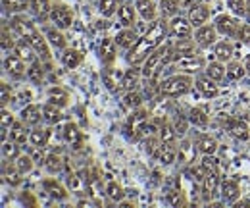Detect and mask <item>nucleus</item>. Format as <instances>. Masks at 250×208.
Instances as JSON below:
<instances>
[{"label": "nucleus", "instance_id": "obj_49", "mask_svg": "<svg viewBox=\"0 0 250 208\" xmlns=\"http://www.w3.org/2000/svg\"><path fill=\"white\" fill-rule=\"evenodd\" d=\"M2 156H4V160H16L20 156V145L16 141H12V139H10V143L4 141V145H2Z\"/></svg>", "mask_w": 250, "mask_h": 208}, {"label": "nucleus", "instance_id": "obj_42", "mask_svg": "<svg viewBox=\"0 0 250 208\" xmlns=\"http://www.w3.org/2000/svg\"><path fill=\"white\" fill-rule=\"evenodd\" d=\"M62 166H63V158L58 154V152L48 154L46 160H44V168H46L50 174H58V172L62 170Z\"/></svg>", "mask_w": 250, "mask_h": 208}, {"label": "nucleus", "instance_id": "obj_4", "mask_svg": "<svg viewBox=\"0 0 250 208\" xmlns=\"http://www.w3.org/2000/svg\"><path fill=\"white\" fill-rule=\"evenodd\" d=\"M192 85L194 81L190 75H171L160 83V94L167 98H177V96L187 94Z\"/></svg>", "mask_w": 250, "mask_h": 208}, {"label": "nucleus", "instance_id": "obj_51", "mask_svg": "<svg viewBox=\"0 0 250 208\" xmlns=\"http://www.w3.org/2000/svg\"><path fill=\"white\" fill-rule=\"evenodd\" d=\"M124 100H125V106H127V108H133V110L143 104V96H141L137 91H127Z\"/></svg>", "mask_w": 250, "mask_h": 208}, {"label": "nucleus", "instance_id": "obj_29", "mask_svg": "<svg viewBox=\"0 0 250 208\" xmlns=\"http://www.w3.org/2000/svg\"><path fill=\"white\" fill-rule=\"evenodd\" d=\"M12 52H14L16 56H20L21 60H25V62H33V60H35V54H37V52H35V48L29 45V41H27V39L18 41Z\"/></svg>", "mask_w": 250, "mask_h": 208}, {"label": "nucleus", "instance_id": "obj_25", "mask_svg": "<svg viewBox=\"0 0 250 208\" xmlns=\"http://www.w3.org/2000/svg\"><path fill=\"white\" fill-rule=\"evenodd\" d=\"M63 118L62 108L52 104V102H46L42 104V121H46L48 125H54V123H60Z\"/></svg>", "mask_w": 250, "mask_h": 208}, {"label": "nucleus", "instance_id": "obj_37", "mask_svg": "<svg viewBox=\"0 0 250 208\" xmlns=\"http://www.w3.org/2000/svg\"><path fill=\"white\" fill-rule=\"evenodd\" d=\"M158 135H160L162 143H175V139H177V129H175L173 123L164 121V123L160 125V129H158Z\"/></svg>", "mask_w": 250, "mask_h": 208}, {"label": "nucleus", "instance_id": "obj_20", "mask_svg": "<svg viewBox=\"0 0 250 208\" xmlns=\"http://www.w3.org/2000/svg\"><path fill=\"white\" fill-rule=\"evenodd\" d=\"M194 145L200 154H216V150H218V141L208 133H198Z\"/></svg>", "mask_w": 250, "mask_h": 208}, {"label": "nucleus", "instance_id": "obj_28", "mask_svg": "<svg viewBox=\"0 0 250 208\" xmlns=\"http://www.w3.org/2000/svg\"><path fill=\"white\" fill-rule=\"evenodd\" d=\"M175 62H177V66H179L181 69H185L187 73H196V71H200L202 66H204L202 58L196 56V54H190V56H185V58H179V60H175Z\"/></svg>", "mask_w": 250, "mask_h": 208}, {"label": "nucleus", "instance_id": "obj_21", "mask_svg": "<svg viewBox=\"0 0 250 208\" xmlns=\"http://www.w3.org/2000/svg\"><path fill=\"white\" fill-rule=\"evenodd\" d=\"M41 119H42V106H39V104H27L21 110V121L25 125L35 127V125L41 123Z\"/></svg>", "mask_w": 250, "mask_h": 208}, {"label": "nucleus", "instance_id": "obj_2", "mask_svg": "<svg viewBox=\"0 0 250 208\" xmlns=\"http://www.w3.org/2000/svg\"><path fill=\"white\" fill-rule=\"evenodd\" d=\"M10 27L12 31H16L21 39H27L29 45L35 48L37 56L42 60V62H50V48H48V39L46 35H41V31L33 25L29 20H25L23 16L16 14L12 16L10 20Z\"/></svg>", "mask_w": 250, "mask_h": 208}, {"label": "nucleus", "instance_id": "obj_53", "mask_svg": "<svg viewBox=\"0 0 250 208\" xmlns=\"http://www.w3.org/2000/svg\"><path fill=\"white\" fill-rule=\"evenodd\" d=\"M194 147L190 141H183L181 147H179V160H185V162H192V154H194Z\"/></svg>", "mask_w": 250, "mask_h": 208}, {"label": "nucleus", "instance_id": "obj_5", "mask_svg": "<svg viewBox=\"0 0 250 208\" xmlns=\"http://www.w3.org/2000/svg\"><path fill=\"white\" fill-rule=\"evenodd\" d=\"M214 25H216L219 35L229 37V39L239 37V31L243 27V23L235 16H229V14H219L218 18H216V22H214Z\"/></svg>", "mask_w": 250, "mask_h": 208}, {"label": "nucleus", "instance_id": "obj_45", "mask_svg": "<svg viewBox=\"0 0 250 208\" xmlns=\"http://www.w3.org/2000/svg\"><path fill=\"white\" fill-rule=\"evenodd\" d=\"M188 121H190L192 125H196V127H206V125H208V116H206V112L200 110V108H190V110H188Z\"/></svg>", "mask_w": 250, "mask_h": 208}, {"label": "nucleus", "instance_id": "obj_58", "mask_svg": "<svg viewBox=\"0 0 250 208\" xmlns=\"http://www.w3.org/2000/svg\"><path fill=\"white\" fill-rule=\"evenodd\" d=\"M237 39H241L243 43H250V23H243V27L239 31V37Z\"/></svg>", "mask_w": 250, "mask_h": 208}, {"label": "nucleus", "instance_id": "obj_31", "mask_svg": "<svg viewBox=\"0 0 250 208\" xmlns=\"http://www.w3.org/2000/svg\"><path fill=\"white\" fill-rule=\"evenodd\" d=\"M2 8L6 14H21L25 12L27 8H31V0H2Z\"/></svg>", "mask_w": 250, "mask_h": 208}, {"label": "nucleus", "instance_id": "obj_26", "mask_svg": "<svg viewBox=\"0 0 250 208\" xmlns=\"http://www.w3.org/2000/svg\"><path fill=\"white\" fill-rule=\"evenodd\" d=\"M137 39H139V37H137V33H135L133 27H124V29L114 37L116 45H118V46H122V48H125V50H129V48L137 43Z\"/></svg>", "mask_w": 250, "mask_h": 208}, {"label": "nucleus", "instance_id": "obj_11", "mask_svg": "<svg viewBox=\"0 0 250 208\" xmlns=\"http://www.w3.org/2000/svg\"><path fill=\"white\" fill-rule=\"evenodd\" d=\"M187 18H188V22L192 23V27L206 25V23H208V20H210V8H208L206 4L196 2V4H192V6L188 8Z\"/></svg>", "mask_w": 250, "mask_h": 208}, {"label": "nucleus", "instance_id": "obj_46", "mask_svg": "<svg viewBox=\"0 0 250 208\" xmlns=\"http://www.w3.org/2000/svg\"><path fill=\"white\" fill-rule=\"evenodd\" d=\"M245 71H247V66H243L241 62H231L227 66V79L229 81H237V79H241L245 75Z\"/></svg>", "mask_w": 250, "mask_h": 208}, {"label": "nucleus", "instance_id": "obj_8", "mask_svg": "<svg viewBox=\"0 0 250 208\" xmlns=\"http://www.w3.org/2000/svg\"><path fill=\"white\" fill-rule=\"evenodd\" d=\"M4 71L12 77V79H23L27 75V68H25V60H21L16 54H10L4 58Z\"/></svg>", "mask_w": 250, "mask_h": 208}, {"label": "nucleus", "instance_id": "obj_44", "mask_svg": "<svg viewBox=\"0 0 250 208\" xmlns=\"http://www.w3.org/2000/svg\"><path fill=\"white\" fill-rule=\"evenodd\" d=\"M227 8H229L231 14L237 16V18H247V14H249V4H247V0H227Z\"/></svg>", "mask_w": 250, "mask_h": 208}, {"label": "nucleus", "instance_id": "obj_56", "mask_svg": "<svg viewBox=\"0 0 250 208\" xmlns=\"http://www.w3.org/2000/svg\"><path fill=\"white\" fill-rule=\"evenodd\" d=\"M167 201H169L171 207H185V205H187V201L183 199V193H181V191H171V193L167 195Z\"/></svg>", "mask_w": 250, "mask_h": 208}, {"label": "nucleus", "instance_id": "obj_14", "mask_svg": "<svg viewBox=\"0 0 250 208\" xmlns=\"http://www.w3.org/2000/svg\"><path fill=\"white\" fill-rule=\"evenodd\" d=\"M21 172H20V168L16 166V162H12V160H4V164H2V178L4 181L10 185V187H20L21 185Z\"/></svg>", "mask_w": 250, "mask_h": 208}, {"label": "nucleus", "instance_id": "obj_57", "mask_svg": "<svg viewBox=\"0 0 250 208\" xmlns=\"http://www.w3.org/2000/svg\"><path fill=\"white\" fill-rule=\"evenodd\" d=\"M0 91H2V94H0V104H2V108H6V104L12 100V87L6 85V83H0Z\"/></svg>", "mask_w": 250, "mask_h": 208}, {"label": "nucleus", "instance_id": "obj_19", "mask_svg": "<svg viewBox=\"0 0 250 208\" xmlns=\"http://www.w3.org/2000/svg\"><path fill=\"white\" fill-rule=\"evenodd\" d=\"M116 46H118V45H116L114 39H104V41H102V45H100V48H98V56H100V62H102L104 66H112V64H114L116 52H118Z\"/></svg>", "mask_w": 250, "mask_h": 208}, {"label": "nucleus", "instance_id": "obj_13", "mask_svg": "<svg viewBox=\"0 0 250 208\" xmlns=\"http://www.w3.org/2000/svg\"><path fill=\"white\" fill-rule=\"evenodd\" d=\"M62 139L73 149H81V145H83V133L79 131V127L73 121H67L62 127Z\"/></svg>", "mask_w": 250, "mask_h": 208}, {"label": "nucleus", "instance_id": "obj_52", "mask_svg": "<svg viewBox=\"0 0 250 208\" xmlns=\"http://www.w3.org/2000/svg\"><path fill=\"white\" fill-rule=\"evenodd\" d=\"M16 43H18V41H14L12 33H10L8 27L4 25V27H2V52H10V50H14Z\"/></svg>", "mask_w": 250, "mask_h": 208}, {"label": "nucleus", "instance_id": "obj_30", "mask_svg": "<svg viewBox=\"0 0 250 208\" xmlns=\"http://www.w3.org/2000/svg\"><path fill=\"white\" fill-rule=\"evenodd\" d=\"M141 75H143V69H139V68H135V66L129 68L124 73V77H122V87H124L125 91H133L139 85Z\"/></svg>", "mask_w": 250, "mask_h": 208}, {"label": "nucleus", "instance_id": "obj_3", "mask_svg": "<svg viewBox=\"0 0 250 208\" xmlns=\"http://www.w3.org/2000/svg\"><path fill=\"white\" fill-rule=\"evenodd\" d=\"M173 60V46L166 45V46H158L156 50L143 62V75L146 79H154L158 75V71L169 62Z\"/></svg>", "mask_w": 250, "mask_h": 208}, {"label": "nucleus", "instance_id": "obj_43", "mask_svg": "<svg viewBox=\"0 0 250 208\" xmlns=\"http://www.w3.org/2000/svg\"><path fill=\"white\" fill-rule=\"evenodd\" d=\"M179 8H181V2H179V0H162V2H160V12H162V16H166V18L177 16Z\"/></svg>", "mask_w": 250, "mask_h": 208}, {"label": "nucleus", "instance_id": "obj_62", "mask_svg": "<svg viewBox=\"0 0 250 208\" xmlns=\"http://www.w3.org/2000/svg\"><path fill=\"white\" fill-rule=\"evenodd\" d=\"M247 4H249V14H247V16H249V20H250V0H247ZM250 23V22H249Z\"/></svg>", "mask_w": 250, "mask_h": 208}, {"label": "nucleus", "instance_id": "obj_39", "mask_svg": "<svg viewBox=\"0 0 250 208\" xmlns=\"http://www.w3.org/2000/svg\"><path fill=\"white\" fill-rule=\"evenodd\" d=\"M120 6H122V0H100L98 2V12L104 18H112L114 14H118Z\"/></svg>", "mask_w": 250, "mask_h": 208}, {"label": "nucleus", "instance_id": "obj_36", "mask_svg": "<svg viewBox=\"0 0 250 208\" xmlns=\"http://www.w3.org/2000/svg\"><path fill=\"white\" fill-rule=\"evenodd\" d=\"M83 62V54L79 50H73V48H67L62 54V64L67 69H75L77 66H81Z\"/></svg>", "mask_w": 250, "mask_h": 208}, {"label": "nucleus", "instance_id": "obj_15", "mask_svg": "<svg viewBox=\"0 0 250 208\" xmlns=\"http://www.w3.org/2000/svg\"><path fill=\"white\" fill-rule=\"evenodd\" d=\"M194 85H196L198 92H200L202 96H206V98H216L219 94V89H218V85H216V81H214L212 77H208V75H198V77L194 79Z\"/></svg>", "mask_w": 250, "mask_h": 208}, {"label": "nucleus", "instance_id": "obj_59", "mask_svg": "<svg viewBox=\"0 0 250 208\" xmlns=\"http://www.w3.org/2000/svg\"><path fill=\"white\" fill-rule=\"evenodd\" d=\"M42 149H44V147H33L31 156L37 164H41V162H44V160H46V158H44V154H42Z\"/></svg>", "mask_w": 250, "mask_h": 208}, {"label": "nucleus", "instance_id": "obj_27", "mask_svg": "<svg viewBox=\"0 0 250 208\" xmlns=\"http://www.w3.org/2000/svg\"><path fill=\"white\" fill-rule=\"evenodd\" d=\"M156 158L164 166H169V164H173L175 158H177V149L173 147V143H162L156 152Z\"/></svg>", "mask_w": 250, "mask_h": 208}, {"label": "nucleus", "instance_id": "obj_12", "mask_svg": "<svg viewBox=\"0 0 250 208\" xmlns=\"http://www.w3.org/2000/svg\"><path fill=\"white\" fill-rule=\"evenodd\" d=\"M219 191H221L219 195H221L223 203H227V205H237V201H239V197H241V187H239L237 181H233V179H223L221 185H219Z\"/></svg>", "mask_w": 250, "mask_h": 208}, {"label": "nucleus", "instance_id": "obj_40", "mask_svg": "<svg viewBox=\"0 0 250 208\" xmlns=\"http://www.w3.org/2000/svg\"><path fill=\"white\" fill-rule=\"evenodd\" d=\"M27 77L33 83H41L44 79V69H42V60H33L31 66L27 68Z\"/></svg>", "mask_w": 250, "mask_h": 208}, {"label": "nucleus", "instance_id": "obj_54", "mask_svg": "<svg viewBox=\"0 0 250 208\" xmlns=\"http://www.w3.org/2000/svg\"><path fill=\"white\" fill-rule=\"evenodd\" d=\"M173 125H175V129H177V135H185V133H187V127H188V116L175 114Z\"/></svg>", "mask_w": 250, "mask_h": 208}, {"label": "nucleus", "instance_id": "obj_38", "mask_svg": "<svg viewBox=\"0 0 250 208\" xmlns=\"http://www.w3.org/2000/svg\"><path fill=\"white\" fill-rule=\"evenodd\" d=\"M29 141H31L33 147H46V143H48V131L35 125L31 131H29Z\"/></svg>", "mask_w": 250, "mask_h": 208}, {"label": "nucleus", "instance_id": "obj_41", "mask_svg": "<svg viewBox=\"0 0 250 208\" xmlns=\"http://www.w3.org/2000/svg\"><path fill=\"white\" fill-rule=\"evenodd\" d=\"M106 195H108L110 201H114V203H122L125 197L124 187H122L118 181H110V183L106 185Z\"/></svg>", "mask_w": 250, "mask_h": 208}, {"label": "nucleus", "instance_id": "obj_18", "mask_svg": "<svg viewBox=\"0 0 250 208\" xmlns=\"http://www.w3.org/2000/svg\"><path fill=\"white\" fill-rule=\"evenodd\" d=\"M135 8H137V14L145 20V22H156L158 18V10L154 0H135Z\"/></svg>", "mask_w": 250, "mask_h": 208}, {"label": "nucleus", "instance_id": "obj_6", "mask_svg": "<svg viewBox=\"0 0 250 208\" xmlns=\"http://www.w3.org/2000/svg\"><path fill=\"white\" fill-rule=\"evenodd\" d=\"M48 18H50V22L54 23V27H58V29H67V27H71V23H73V10H71L69 6H65V4H54Z\"/></svg>", "mask_w": 250, "mask_h": 208}, {"label": "nucleus", "instance_id": "obj_47", "mask_svg": "<svg viewBox=\"0 0 250 208\" xmlns=\"http://www.w3.org/2000/svg\"><path fill=\"white\" fill-rule=\"evenodd\" d=\"M31 8L39 18H46V16H50L52 4H50V0H31Z\"/></svg>", "mask_w": 250, "mask_h": 208}, {"label": "nucleus", "instance_id": "obj_16", "mask_svg": "<svg viewBox=\"0 0 250 208\" xmlns=\"http://www.w3.org/2000/svg\"><path fill=\"white\" fill-rule=\"evenodd\" d=\"M146 121H148V112H146V110H143V108L135 110V112L131 114L129 121H127V129H129V133H131L135 139H139V133H141V129L145 127Z\"/></svg>", "mask_w": 250, "mask_h": 208}, {"label": "nucleus", "instance_id": "obj_22", "mask_svg": "<svg viewBox=\"0 0 250 208\" xmlns=\"http://www.w3.org/2000/svg\"><path fill=\"white\" fill-rule=\"evenodd\" d=\"M194 46H198L194 39H177V43L173 45V60L194 54Z\"/></svg>", "mask_w": 250, "mask_h": 208}, {"label": "nucleus", "instance_id": "obj_17", "mask_svg": "<svg viewBox=\"0 0 250 208\" xmlns=\"http://www.w3.org/2000/svg\"><path fill=\"white\" fill-rule=\"evenodd\" d=\"M225 127H227V131H229L235 139H239V141H247V139L250 137L249 125H247L243 119L229 118L227 121H225Z\"/></svg>", "mask_w": 250, "mask_h": 208}, {"label": "nucleus", "instance_id": "obj_48", "mask_svg": "<svg viewBox=\"0 0 250 208\" xmlns=\"http://www.w3.org/2000/svg\"><path fill=\"white\" fill-rule=\"evenodd\" d=\"M35 164H37V162L33 160L31 154H20V156L16 158V166L20 168V172H21V174H29Z\"/></svg>", "mask_w": 250, "mask_h": 208}, {"label": "nucleus", "instance_id": "obj_32", "mask_svg": "<svg viewBox=\"0 0 250 208\" xmlns=\"http://www.w3.org/2000/svg\"><path fill=\"white\" fill-rule=\"evenodd\" d=\"M48 100L52 102V104H56V106H67V102H69V94H67V91L62 89V87H50L48 89Z\"/></svg>", "mask_w": 250, "mask_h": 208}, {"label": "nucleus", "instance_id": "obj_7", "mask_svg": "<svg viewBox=\"0 0 250 208\" xmlns=\"http://www.w3.org/2000/svg\"><path fill=\"white\" fill-rule=\"evenodd\" d=\"M216 39H218V29H216V25L206 23V25L196 27V31H194V41H196V45H198L200 48H210V46H214V45H216Z\"/></svg>", "mask_w": 250, "mask_h": 208}, {"label": "nucleus", "instance_id": "obj_23", "mask_svg": "<svg viewBox=\"0 0 250 208\" xmlns=\"http://www.w3.org/2000/svg\"><path fill=\"white\" fill-rule=\"evenodd\" d=\"M42 187H44V193H48V197L56 199V201H65L67 199V191L62 183H58L56 179H44L42 181Z\"/></svg>", "mask_w": 250, "mask_h": 208}, {"label": "nucleus", "instance_id": "obj_55", "mask_svg": "<svg viewBox=\"0 0 250 208\" xmlns=\"http://www.w3.org/2000/svg\"><path fill=\"white\" fill-rule=\"evenodd\" d=\"M16 121H14V116L6 110V108H2V139H6V133H8V129L14 125Z\"/></svg>", "mask_w": 250, "mask_h": 208}, {"label": "nucleus", "instance_id": "obj_61", "mask_svg": "<svg viewBox=\"0 0 250 208\" xmlns=\"http://www.w3.org/2000/svg\"><path fill=\"white\" fill-rule=\"evenodd\" d=\"M247 71H249V73H250V58L247 60Z\"/></svg>", "mask_w": 250, "mask_h": 208}, {"label": "nucleus", "instance_id": "obj_34", "mask_svg": "<svg viewBox=\"0 0 250 208\" xmlns=\"http://www.w3.org/2000/svg\"><path fill=\"white\" fill-rule=\"evenodd\" d=\"M206 75L208 77H212L214 81H221V79H225L227 77V68L216 60V62H210L208 66H206Z\"/></svg>", "mask_w": 250, "mask_h": 208}, {"label": "nucleus", "instance_id": "obj_50", "mask_svg": "<svg viewBox=\"0 0 250 208\" xmlns=\"http://www.w3.org/2000/svg\"><path fill=\"white\" fill-rule=\"evenodd\" d=\"M62 29H48L46 31V39H48V43L52 45V46H56V48H63L65 46V39H63V35L60 33Z\"/></svg>", "mask_w": 250, "mask_h": 208}, {"label": "nucleus", "instance_id": "obj_60", "mask_svg": "<svg viewBox=\"0 0 250 208\" xmlns=\"http://www.w3.org/2000/svg\"><path fill=\"white\" fill-rule=\"evenodd\" d=\"M179 2H181V6H183V8H190V6H192V4H196L198 0H179Z\"/></svg>", "mask_w": 250, "mask_h": 208}, {"label": "nucleus", "instance_id": "obj_35", "mask_svg": "<svg viewBox=\"0 0 250 208\" xmlns=\"http://www.w3.org/2000/svg\"><path fill=\"white\" fill-rule=\"evenodd\" d=\"M214 54L219 62H229L233 56V45L229 41H219L214 45Z\"/></svg>", "mask_w": 250, "mask_h": 208}, {"label": "nucleus", "instance_id": "obj_33", "mask_svg": "<svg viewBox=\"0 0 250 208\" xmlns=\"http://www.w3.org/2000/svg\"><path fill=\"white\" fill-rule=\"evenodd\" d=\"M10 139L16 141L18 145H23V143L29 139V133H27L23 121H16V123L10 127Z\"/></svg>", "mask_w": 250, "mask_h": 208}, {"label": "nucleus", "instance_id": "obj_10", "mask_svg": "<svg viewBox=\"0 0 250 208\" xmlns=\"http://www.w3.org/2000/svg\"><path fill=\"white\" fill-rule=\"evenodd\" d=\"M169 35L175 39H190L192 37V23L188 22V18L173 16L169 22Z\"/></svg>", "mask_w": 250, "mask_h": 208}, {"label": "nucleus", "instance_id": "obj_24", "mask_svg": "<svg viewBox=\"0 0 250 208\" xmlns=\"http://www.w3.org/2000/svg\"><path fill=\"white\" fill-rule=\"evenodd\" d=\"M137 14V8H133L129 2H122V6L118 8V22L124 25V27H133L135 25V16Z\"/></svg>", "mask_w": 250, "mask_h": 208}, {"label": "nucleus", "instance_id": "obj_9", "mask_svg": "<svg viewBox=\"0 0 250 208\" xmlns=\"http://www.w3.org/2000/svg\"><path fill=\"white\" fill-rule=\"evenodd\" d=\"M221 185L219 181V170H206V176H204V181H202V197L204 201H212L216 195H218V189Z\"/></svg>", "mask_w": 250, "mask_h": 208}, {"label": "nucleus", "instance_id": "obj_1", "mask_svg": "<svg viewBox=\"0 0 250 208\" xmlns=\"http://www.w3.org/2000/svg\"><path fill=\"white\" fill-rule=\"evenodd\" d=\"M167 35H169V23H167L166 20H156V22H152L150 27L145 31V35L139 37L137 43L129 48L127 60H129L133 66L145 62V60L156 50L158 46H162V43H164V39H166Z\"/></svg>", "mask_w": 250, "mask_h": 208}]
</instances>
